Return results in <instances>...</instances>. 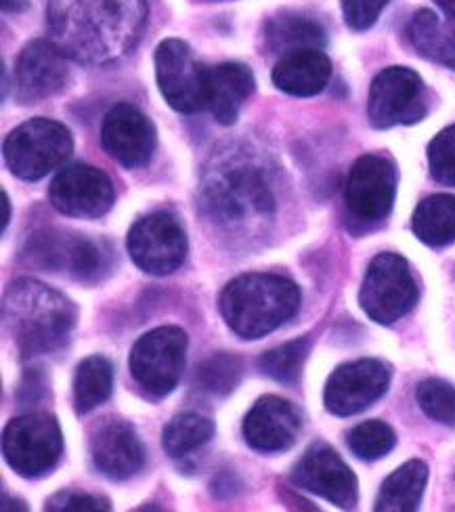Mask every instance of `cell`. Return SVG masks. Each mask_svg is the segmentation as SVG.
<instances>
[{
    "label": "cell",
    "instance_id": "obj_34",
    "mask_svg": "<svg viewBox=\"0 0 455 512\" xmlns=\"http://www.w3.org/2000/svg\"><path fill=\"white\" fill-rule=\"evenodd\" d=\"M390 0H342V13L346 26L363 32L370 30Z\"/></svg>",
    "mask_w": 455,
    "mask_h": 512
},
{
    "label": "cell",
    "instance_id": "obj_25",
    "mask_svg": "<svg viewBox=\"0 0 455 512\" xmlns=\"http://www.w3.org/2000/svg\"><path fill=\"white\" fill-rule=\"evenodd\" d=\"M265 40L271 51L286 55L300 49H321L325 45V30L309 15L279 13L267 21Z\"/></svg>",
    "mask_w": 455,
    "mask_h": 512
},
{
    "label": "cell",
    "instance_id": "obj_24",
    "mask_svg": "<svg viewBox=\"0 0 455 512\" xmlns=\"http://www.w3.org/2000/svg\"><path fill=\"white\" fill-rule=\"evenodd\" d=\"M428 483V466L422 460H409L388 475L376 498L378 512H414L420 508Z\"/></svg>",
    "mask_w": 455,
    "mask_h": 512
},
{
    "label": "cell",
    "instance_id": "obj_13",
    "mask_svg": "<svg viewBox=\"0 0 455 512\" xmlns=\"http://www.w3.org/2000/svg\"><path fill=\"white\" fill-rule=\"evenodd\" d=\"M208 68L195 59L185 40L166 38L156 49L160 93L175 112L195 114L206 108Z\"/></svg>",
    "mask_w": 455,
    "mask_h": 512
},
{
    "label": "cell",
    "instance_id": "obj_10",
    "mask_svg": "<svg viewBox=\"0 0 455 512\" xmlns=\"http://www.w3.org/2000/svg\"><path fill=\"white\" fill-rule=\"evenodd\" d=\"M397 198V170L384 156H361L344 185L346 215L357 225L374 227L388 219Z\"/></svg>",
    "mask_w": 455,
    "mask_h": 512
},
{
    "label": "cell",
    "instance_id": "obj_21",
    "mask_svg": "<svg viewBox=\"0 0 455 512\" xmlns=\"http://www.w3.org/2000/svg\"><path fill=\"white\" fill-rule=\"evenodd\" d=\"M254 74L244 63H219L206 74V110L212 118L229 126L240 116L244 103L254 93Z\"/></svg>",
    "mask_w": 455,
    "mask_h": 512
},
{
    "label": "cell",
    "instance_id": "obj_22",
    "mask_svg": "<svg viewBox=\"0 0 455 512\" xmlns=\"http://www.w3.org/2000/svg\"><path fill=\"white\" fill-rule=\"evenodd\" d=\"M273 84L294 97H313L330 84L332 61L321 49L290 51L273 68Z\"/></svg>",
    "mask_w": 455,
    "mask_h": 512
},
{
    "label": "cell",
    "instance_id": "obj_14",
    "mask_svg": "<svg viewBox=\"0 0 455 512\" xmlns=\"http://www.w3.org/2000/svg\"><path fill=\"white\" fill-rule=\"evenodd\" d=\"M290 481L302 492L315 494L338 508H355L359 483L355 473L328 443L317 441L302 454L290 473Z\"/></svg>",
    "mask_w": 455,
    "mask_h": 512
},
{
    "label": "cell",
    "instance_id": "obj_35",
    "mask_svg": "<svg viewBox=\"0 0 455 512\" xmlns=\"http://www.w3.org/2000/svg\"><path fill=\"white\" fill-rule=\"evenodd\" d=\"M47 510H61V512H82V510H112V504L101 496L84 494V492H59L47 504Z\"/></svg>",
    "mask_w": 455,
    "mask_h": 512
},
{
    "label": "cell",
    "instance_id": "obj_18",
    "mask_svg": "<svg viewBox=\"0 0 455 512\" xmlns=\"http://www.w3.org/2000/svg\"><path fill=\"white\" fill-rule=\"evenodd\" d=\"M101 143L107 154L128 170L145 168L156 152V126L135 105L118 103L107 112L101 126Z\"/></svg>",
    "mask_w": 455,
    "mask_h": 512
},
{
    "label": "cell",
    "instance_id": "obj_30",
    "mask_svg": "<svg viewBox=\"0 0 455 512\" xmlns=\"http://www.w3.org/2000/svg\"><path fill=\"white\" fill-rule=\"evenodd\" d=\"M309 351H311V338L302 336V338L290 340V343L265 351L258 357L256 364L260 372L267 374L269 378L281 384H296L302 374V366H305V361L309 357Z\"/></svg>",
    "mask_w": 455,
    "mask_h": 512
},
{
    "label": "cell",
    "instance_id": "obj_33",
    "mask_svg": "<svg viewBox=\"0 0 455 512\" xmlns=\"http://www.w3.org/2000/svg\"><path fill=\"white\" fill-rule=\"evenodd\" d=\"M430 175L437 183L455 187V124L447 126L428 145Z\"/></svg>",
    "mask_w": 455,
    "mask_h": 512
},
{
    "label": "cell",
    "instance_id": "obj_28",
    "mask_svg": "<svg viewBox=\"0 0 455 512\" xmlns=\"http://www.w3.org/2000/svg\"><path fill=\"white\" fill-rule=\"evenodd\" d=\"M214 437V422L198 412H183L172 418L162 433V445L170 458H185Z\"/></svg>",
    "mask_w": 455,
    "mask_h": 512
},
{
    "label": "cell",
    "instance_id": "obj_29",
    "mask_svg": "<svg viewBox=\"0 0 455 512\" xmlns=\"http://www.w3.org/2000/svg\"><path fill=\"white\" fill-rule=\"evenodd\" d=\"M244 376V359L233 353H216L204 359L195 372V384L214 397H227Z\"/></svg>",
    "mask_w": 455,
    "mask_h": 512
},
{
    "label": "cell",
    "instance_id": "obj_36",
    "mask_svg": "<svg viewBox=\"0 0 455 512\" xmlns=\"http://www.w3.org/2000/svg\"><path fill=\"white\" fill-rule=\"evenodd\" d=\"M28 0H3V11L5 13H21L28 9Z\"/></svg>",
    "mask_w": 455,
    "mask_h": 512
},
{
    "label": "cell",
    "instance_id": "obj_6",
    "mask_svg": "<svg viewBox=\"0 0 455 512\" xmlns=\"http://www.w3.org/2000/svg\"><path fill=\"white\" fill-rule=\"evenodd\" d=\"M72 133L61 122L32 118L7 135L5 162L11 173L24 181H40L70 158Z\"/></svg>",
    "mask_w": 455,
    "mask_h": 512
},
{
    "label": "cell",
    "instance_id": "obj_38",
    "mask_svg": "<svg viewBox=\"0 0 455 512\" xmlns=\"http://www.w3.org/2000/svg\"><path fill=\"white\" fill-rule=\"evenodd\" d=\"M435 3H437L451 19H455V0H435Z\"/></svg>",
    "mask_w": 455,
    "mask_h": 512
},
{
    "label": "cell",
    "instance_id": "obj_26",
    "mask_svg": "<svg viewBox=\"0 0 455 512\" xmlns=\"http://www.w3.org/2000/svg\"><path fill=\"white\" fill-rule=\"evenodd\" d=\"M416 238L432 248L455 242V196L437 194L422 200L411 219Z\"/></svg>",
    "mask_w": 455,
    "mask_h": 512
},
{
    "label": "cell",
    "instance_id": "obj_2",
    "mask_svg": "<svg viewBox=\"0 0 455 512\" xmlns=\"http://www.w3.org/2000/svg\"><path fill=\"white\" fill-rule=\"evenodd\" d=\"M200 208L225 236H258L277 212L271 166L246 149L216 156L202 179Z\"/></svg>",
    "mask_w": 455,
    "mask_h": 512
},
{
    "label": "cell",
    "instance_id": "obj_17",
    "mask_svg": "<svg viewBox=\"0 0 455 512\" xmlns=\"http://www.w3.org/2000/svg\"><path fill=\"white\" fill-rule=\"evenodd\" d=\"M68 59L51 38L32 40L15 63V99L34 105L59 93L70 78Z\"/></svg>",
    "mask_w": 455,
    "mask_h": 512
},
{
    "label": "cell",
    "instance_id": "obj_16",
    "mask_svg": "<svg viewBox=\"0 0 455 512\" xmlns=\"http://www.w3.org/2000/svg\"><path fill=\"white\" fill-rule=\"evenodd\" d=\"M49 200L65 217L99 219L112 210L116 191L103 170L91 164H72L53 179Z\"/></svg>",
    "mask_w": 455,
    "mask_h": 512
},
{
    "label": "cell",
    "instance_id": "obj_9",
    "mask_svg": "<svg viewBox=\"0 0 455 512\" xmlns=\"http://www.w3.org/2000/svg\"><path fill=\"white\" fill-rule=\"evenodd\" d=\"M63 454L59 422L49 414L13 418L3 433V456L13 471L26 479L49 475Z\"/></svg>",
    "mask_w": 455,
    "mask_h": 512
},
{
    "label": "cell",
    "instance_id": "obj_3",
    "mask_svg": "<svg viewBox=\"0 0 455 512\" xmlns=\"http://www.w3.org/2000/svg\"><path fill=\"white\" fill-rule=\"evenodd\" d=\"M3 324L21 359H36L65 349L78 324V309L68 296L21 277L9 284Z\"/></svg>",
    "mask_w": 455,
    "mask_h": 512
},
{
    "label": "cell",
    "instance_id": "obj_5",
    "mask_svg": "<svg viewBox=\"0 0 455 512\" xmlns=\"http://www.w3.org/2000/svg\"><path fill=\"white\" fill-rule=\"evenodd\" d=\"M112 252L103 240L45 229L28 240L24 259L38 271L65 273L72 280L91 286L103 282L112 273Z\"/></svg>",
    "mask_w": 455,
    "mask_h": 512
},
{
    "label": "cell",
    "instance_id": "obj_1",
    "mask_svg": "<svg viewBox=\"0 0 455 512\" xmlns=\"http://www.w3.org/2000/svg\"><path fill=\"white\" fill-rule=\"evenodd\" d=\"M51 40L72 61L105 66L133 51L147 24V0H49Z\"/></svg>",
    "mask_w": 455,
    "mask_h": 512
},
{
    "label": "cell",
    "instance_id": "obj_23",
    "mask_svg": "<svg viewBox=\"0 0 455 512\" xmlns=\"http://www.w3.org/2000/svg\"><path fill=\"white\" fill-rule=\"evenodd\" d=\"M455 21V19H453ZM441 19L435 11L422 9L409 19L405 36L420 57L455 70V24Z\"/></svg>",
    "mask_w": 455,
    "mask_h": 512
},
{
    "label": "cell",
    "instance_id": "obj_37",
    "mask_svg": "<svg viewBox=\"0 0 455 512\" xmlns=\"http://www.w3.org/2000/svg\"><path fill=\"white\" fill-rule=\"evenodd\" d=\"M0 198H3V223H0V231L5 233V229H7V225H9V221H11V202H9V196H7V191H3V194H0Z\"/></svg>",
    "mask_w": 455,
    "mask_h": 512
},
{
    "label": "cell",
    "instance_id": "obj_15",
    "mask_svg": "<svg viewBox=\"0 0 455 512\" xmlns=\"http://www.w3.org/2000/svg\"><path fill=\"white\" fill-rule=\"evenodd\" d=\"M390 368L380 359H357L334 370L323 391L325 410L340 418L361 414L384 397Z\"/></svg>",
    "mask_w": 455,
    "mask_h": 512
},
{
    "label": "cell",
    "instance_id": "obj_12",
    "mask_svg": "<svg viewBox=\"0 0 455 512\" xmlns=\"http://www.w3.org/2000/svg\"><path fill=\"white\" fill-rule=\"evenodd\" d=\"M126 248L133 263L149 275H170L187 259L189 244L179 221L168 212H151L128 231Z\"/></svg>",
    "mask_w": 455,
    "mask_h": 512
},
{
    "label": "cell",
    "instance_id": "obj_19",
    "mask_svg": "<svg viewBox=\"0 0 455 512\" xmlns=\"http://www.w3.org/2000/svg\"><path fill=\"white\" fill-rule=\"evenodd\" d=\"M300 429L302 418L296 405L277 395L260 397L242 424L246 443L260 454H284L292 450Z\"/></svg>",
    "mask_w": 455,
    "mask_h": 512
},
{
    "label": "cell",
    "instance_id": "obj_7",
    "mask_svg": "<svg viewBox=\"0 0 455 512\" xmlns=\"http://www.w3.org/2000/svg\"><path fill=\"white\" fill-rule=\"evenodd\" d=\"M187 361V334L179 326H160L143 334L130 351L128 368L141 391L164 399L177 389Z\"/></svg>",
    "mask_w": 455,
    "mask_h": 512
},
{
    "label": "cell",
    "instance_id": "obj_32",
    "mask_svg": "<svg viewBox=\"0 0 455 512\" xmlns=\"http://www.w3.org/2000/svg\"><path fill=\"white\" fill-rule=\"evenodd\" d=\"M422 412L443 426L455 429V387L439 378H428L420 382L416 391Z\"/></svg>",
    "mask_w": 455,
    "mask_h": 512
},
{
    "label": "cell",
    "instance_id": "obj_8",
    "mask_svg": "<svg viewBox=\"0 0 455 512\" xmlns=\"http://www.w3.org/2000/svg\"><path fill=\"white\" fill-rule=\"evenodd\" d=\"M418 303V284L409 263L399 254L382 252L367 267L359 305L376 324L390 326Z\"/></svg>",
    "mask_w": 455,
    "mask_h": 512
},
{
    "label": "cell",
    "instance_id": "obj_27",
    "mask_svg": "<svg viewBox=\"0 0 455 512\" xmlns=\"http://www.w3.org/2000/svg\"><path fill=\"white\" fill-rule=\"evenodd\" d=\"M114 391V366L103 355L82 359L74 374V408L80 416L93 412Z\"/></svg>",
    "mask_w": 455,
    "mask_h": 512
},
{
    "label": "cell",
    "instance_id": "obj_31",
    "mask_svg": "<svg viewBox=\"0 0 455 512\" xmlns=\"http://www.w3.org/2000/svg\"><path fill=\"white\" fill-rule=\"evenodd\" d=\"M397 445V435L382 420H367L357 424L349 433L351 452L365 462H374L393 452Z\"/></svg>",
    "mask_w": 455,
    "mask_h": 512
},
{
    "label": "cell",
    "instance_id": "obj_4",
    "mask_svg": "<svg viewBox=\"0 0 455 512\" xmlns=\"http://www.w3.org/2000/svg\"><path fill=\"white\" fill-rule=\"evenodd\" d=\"M225 324L244 340L263 338L298 313L300 290L284 275L246 273L231 280L221 292Z\"/></svg>",
    "mask_w": 455,
    "mask_h": 512
},
{
    "label": "cell",
    "instance_id": "obj_20",
    "mask_svg": "<svg viewBox=\"0 0 455 512\" xmlns=\"http://www.w3.org/2000/svg\"><path fill=\"white\" fill-rule=\"evenodd\" d=\"M145 445L133 424L105 420L91 439V458L97 471L112 479L126 481L139 475L145 466Z\"/></svg>",
    "mask_w": 455,
    "mask_h": 512
},
{
    "label": "cell",
    "instance_id": "obj_11",
    "mask_svg": "<svg viewBox=\"0 0 455 512\" xmlns=\"http://www.w3.org/2000/svg\"><path fill=\"white\" fill-rule=\"evenodd\" d=\"M428 114V91L424 80L409 68L382 70L370 89L367 118L374 128H393L416 124Z\"/></svg>",
    "mask_w": 455,
    "mask_h": 512
}]
</instances>
